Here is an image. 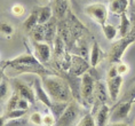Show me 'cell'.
Returning <instances> with one entry per match:
<instances>
[{"mask_svg": "<svg viewBox=\"0 0 135 126\" xmlns=\"http://www.w3.org/2000/svg\"><path fill=\"white\" fill-rule=\"evenodd\" d=\"M30 120H31V123L33 125L40 126V125H42L44 117L41 116V114H39V112H33V114L30 116Z\"/></svg>", "mask_w": 135, "mask_h": 126, "instance_id": "27", "label": "cell"}, {"mask_svg": "<svg viewBox=\"0 0 135 126\" xmlns=\"http://www.w3.org/2000/svg\"><path fill=\"white\" fill-rule=\"evenodd\" d=\"M135 39L132 35H128L124 38H121L119 40H117L116 43H113L112 47H111V52H110V61L112 63L119 62L121 59V55L124 54V52L126 50V48L129 46L131 43H134Z\"/></svg>", "mask_w": 135, "mask_h": 126, "instance_id": "5", "label": "cell"}, {"mask_svg": "<svg viewBox=\"0 0 135 126\" xmlns=\"http://www.w3.org/2000/svg\"><path fill=\"white\" fill-rule=\"evenodd\" d=\"M68 105H69L68 102H55V101H53L50 111H52V114L56 117V119H59L61 116L63 115V112L65 111V109L68 108Z\"/></svg>", "mask_w": 135, "mask_h": 126, "instance_id": "19", "label": "cell"}, {"mask_svg": "<svg viewBox=\"0 0 135 126\" xmlns=\"http://www.w3.org/2000/svg\"><path fill=\"white\" fill-rule=\"evenodd\" d=\"M77 126H96L95 118L92 116V114H87L80 119Z\"/></svg>", "mask_w": 135, "mask_h": 126, "instance_id": "23", "label": "cell"}, {"mask_svg": "<svg viewBox=\"0 0 135 126\" xmlns=\"http://www.w3.org/2000/svg\"><path fill=\"white\" fill-rule=\"evenodd\" d=\"M95 84H94V79L90 76V73L86 72L83 74L81 77V88H80V93H81V97L86 103H93V97L95 96Z\"/></svg>", "mask_w": 135, "mask_h": 126, "instance_id": "6", "label": "cell"}, {"mask_svg": "<svg viewBox=\"0 0 135 126\" xmlns=\"http://www.w3.org/2000/svg\"><path fill=\"white\" fill-rule=\"evenodd\" d=\"M132 101H133V103H135V97L133 99V100H132Z\"/></svg>", "mask_w": 135, "mask_h": 126, "instance_id": "35", "label": "cell"}, {"mask_svg": "<svg viewBox=\"0 0 135 126\" xmlns=\"http://www.w3.org/2000/svg\"><path fill=\"white\" fill-rule=\"evenodd\" d=\"M69 8V1L68 0H54L53 13L57 18H63L65 13Z\"/></svg>", "mask_w": 135, "mask_h": 126, "instance_id": "15", "label": "cell"}, {"mask_svg": "<svg viewBox=\"0 0 135 126\" xmlns=\"http://www.w3.org/2000/svg\"><path fill=\"white\" fill-rule=\"evenodd\" d=\"M33 87H35L33 90H35V92H36V96H37V99H38L39 101H41L42 103L45 104L46 107H48L49 109L52 108L53 101L50 100L49 95L47 94L46 90L44 88L41 81H40L39 79H36V80H35V85H33Z\"/></svg>", "mask_w": 135, "mask_h": 126, "instance_id": "12", "label": "cell"}, {"mask_svg": "<svg viewBox=\"0 0 135 126\" xmlns=\"http://www.w3.org/2000/svg\"><path fill=\"white\" fill-rule=\"evenodd\" d=\"M80 110L76 102H70L63 115L56 120L55 126H77L79 123Z\"/></svg>", "mask_w": 135, "mask_h": 126, "instance_id": "4", "label": "cell"}, {"mask_svg": "<svg viewBox=\"0 0 135 126\" xmlns=\"http://www.w3.org/2000/svg\"><path fill=\"white\" fill-rule=\"evenodd\" d=\"M24 12H25L24 7H23L22 5H20V4H16V5H14V6L12 7V13H13V14H14L15 16H17V17L22 16L23 14H24Z\"/></svg>", "mask_w": 135, "mask_h": 126, "instance_id": "29", "label": "cell"}, {"mask_svg": "<svg viewBox=\"0 0 135 126\" xmlns=\"http://www.w3.org/2000/svg\"><path fill=\"white\" fill-rule=\"evenodd\" d=\"M118 70H117V66H112L110 68V70H109V72H108V77L107 78H113V77H116L118 76Z\"/></svg>", "mask_w": 135, "mask_h": 126, "instance_id": "32", "label": "cell"}, {"mask_svg": "<svg viewBox=\"0 0 135 126\" xmlns=\"http://www.w3.org/2000/svg\"><path fill=\"white\" fill-rule=\"evenodd\" d=\"M26 114V110H21V109H15L12 111H7V114L1 117V123L4 120H13V119L22 118Z\"/></svg>", "mask_w": 135, "mask_h": 126, "instance_id": "20", "label": "cell"}, {"mask_svg": "<svg viewBox=\"0 0 135 126\" xmlns=\"http://www.w3.org/2000/svg\"><path fill=\"white\" fill-rule=\"evenodd\" d=\"M134 1H135V0H129V2H131V4H133Z\"/></svg>", "mask_w": 135, "mask_h": 126, "instance_id": "34", "label": "cell"}, {"mask_svg": "<svg viewBox=\"0 0 135 126\" xmlns=\"http://www.w3.org/2000/svg\"><path fill=\"white\" fill-rule=\"evenodd\" d=\"M108 126H128V125L125 124L123 122H117V123H111V124L108 125Z\"/></svg>", "mask_w": 135, "mask_h": 126, "instance_id": "33", "label": "cell"}, {"mask_svg": "<svg viewBox=\"0 0 135 126\" xmlns=\"http://www.w3.org/2000/svg\"><path fill=\"white\" fill-rule=\"evenodd\" d=\"M56 117L54 116L52 112L46 116H44V122H42V126H55L56 124Z\"/></svg>", "mask_w": 135, "mask_h": 126, "instance_id": "26", "label": "cell"}, {"mask_svg": "<svg viewBox=\"0 0 135 126\" xmlns=\"http://www.w3.org/2000/svg\"><path fill=\"white\" fill-rule=\"evenodd\" d=\"M99 61H100V48L97 43H94L92 47V52H90V66L96 67Z\"/></svg>", "mask_w": 135, "mask_h": 126, "instance_id": "22", "label": "cell"}, {"mask_svg": "<svg viewBox=\"0 0 135 126\" xmlns=\"http://www.w3.org/2000/svg\"><path fill=\"white\" fill-rule=\"evenodd\" d=\"M42 86L46 90L47 94L55 102H68L72 99V93L69 84L64 79L55 74H46L41 77Z\"/></svg>", "mask_w": 135, "mask_h": 126, "instance_id": "1", "label": "cell"}, {"mask_svg": "<svg viewBox=\"0 0 135 126\" xmlns=\"http://www.w3.org/2000/svg\"><path fill=\"white\" fill-rule=\"evenodd\" d=\"M117 70H118V73H119L120 76H123V74H126L129 69H128V66L126 63L120 62V63L117 64Z\"/></svg>", "mask_w": 135, "mask_h": 126, "instance_id": "30", "label": "cell"}, {"mask_svg": "<svg viewBox=\"0 0 135 126\" xmlns=\"http://www.w3.org/2000/svg\"><path fill=\"white\" fill-rule=\"evenodd\" d=\"M123 76L118 74L113 78H107V87H108V94L111 101H116L120 94V88L123 85Z\"/></svg>", "mask_w": 135, "mask_h": 126, "instance_id": "9", "label": "cell"}, {"mask_svg": "<svg viewBox=\"0 0 135 126\" xmlns=\"http://www.w3.org/2000/svg\"><path fill=\"white\" fill-rule=\"evenodd\" d=\"M132 104H133V101L132 100L124 101V102H121V103L117 104L114 110L112 111V114L110 116V120L112 123H117V122H120V120H123V119L127 118L131 112Z\"/></svg>", "mask_w": 135, "mask_h": 126, "instance_id": "8", "label": "cell"}, {"mask_svg": "<svg viewBox=\"0 0 135 126\" xmlns=\"http://www.w3.org/2000/svg\"><path fill=\"white\" fill-rule=\"evenodd\" d=\"M38 24H39V22H38V9L36 8L35 11L29 15V17L24 21V26L28 31H32Z\"/></svg>", "mask_w": 135, "mask_h": 126, "instance_id": "18", "label": "cell"}, {"mask_svg": "<svg viewBox=\"0 0 135 126\" xmlns=\"http://www.w3.org/2000/svg\"><path fill=\"white\" fill-rule=\"evenodd\" d=\"M1 33L7 37H11L14 33V28L8 23H1Z\"/></svg>", "mask_w": 135, "mask_h": 126, "instance_id": "28", "label": "cell"}, {"mask_svg": "<svg viewBox=\"0 0 135 126\" xmlns=\"http://www.w3.org/2000/svg\"><path fill=\"white\" fill-rule=\"evenodd\" d=\"M120 17V26H119V33L121 36V38L128 36L132 31V28H133V24H132L129 17L127 16V13H125Z\"/></svg>", "mask_w": 135, "mask_h": 126, "instance_id": "16", "label": "cell"}, {"mask_svg": "<svg viewBox=\"0 0 135 126\" xmlns=\"http://www.w3.org/2000/svg\"><path fill=\"white\" fill-rule=\"evenodd\" d=\"M29 104H30L29 101H26V100H24V99L20 97L18 103H17V108H16V109H21V110H28Z\"/></svg>", "mask_w": 135, "mask_h": 126, "instance_id": "31", "label": "cell"}, {"mask_svg": "<svg viewBox=\"0 0 135 126\" xmlns=\"http://www.w3.org/2000/svg\"><path fill=\"white\" fill-rule=\"evenodd\" d=\"M109 119H110V108L107 104H104L97 110V115L95 118L96 126H107Z\"/></svg>", "mask_w": 135, "mask_h": 126, "instance_id": "14", "label": "cell"}, {"mask_svg": "<svg viewBox=\"0 0 135 126\" xmlns=\"http://www.w3.org/2000/svg\"><path fill=\"white\" fill-rule=\"evenodd\" d=\"M134 126H135V123H134Z\"/></svg>", "mask_w": 135, "mask_h": 126, "instance_id": "37", "label": "cell"}, {"mask_svg": "<svg viewBox=\"0 0 135 126\" xmlns=\"http://www.w3.org/2000/svg\"><path fill=\"white\" fill-rule=\"evenodd\" d=\"M16 92L20 94V97H22V99H24V100L29 101L30 104L35 103V100H36L35 93H33L32 88L29 87L28 85H25L23 83H17L16 84Z\"/></svg>", "mask_w": 135, "mask_h": 126, "instance_id": "13", "label": "cell"}, {"mask_svg": "<svg viewBox=\"0 0 135 126\" xmlns=\"http://www.w3.org/2000/svg\"><path fill=\"white\" fill-rule=\"evenodd\" d=\"M11 67L13 69L23 73H39L40 76H46L49 72L44 68L42 63L31 54H22L13 60L5 62V68Z\"/></svg>", "mask_w": 135, "mask_h": 126, "instance_id": "2", "label": "cell"}, {"mask_svg": "<svg viewBox=\"0 0 135 126\" xmlns=\"http://www.w3.org/2000/svg\"><path fill=\"white\" fill-rule=\"evenodd\" d=\"M85 14L89 16L95 23L101 25V28L107 24L108 14H109V8L108 6L101 2H95V4H90L86 6Z\"/></svg>", "mask_w": 135, "mask_h": 126, "instance_id": "3", "label": "cell"}, {"mask_svg": "<svg viewBox=\"0 0 135 126\" xmlns=\"http://www.w3.org/2000/svg\"><path fill=\"white\" fill-rule=\"evenodd\" d=\"M88 68L89 64L87 63L85 59L77 55H70V73L75 74V76H83L84 73H86Z\"/></svg>", "mask_w": 135, "mask_h": 126, "instance_id": "7", "label": "cell"}, {"mask_svg": "<svg viewBox=\"0 0 135 126\" xmlns=\"http://www.w3.org/2000/svg\"><path fill=\"white\" fill-rule=\"evenodd\" d=\"M9 92V86L8 83L6 80H4V78L1 79V83H0V96H1V100H5L8 95Z\"/></svg>", "mask_w": 135, "mask_h": 126, "instance_id": "25", "label": "cell"}, {"mask_svg": "<svg viewBox=\"0 0 135 126\" xmlns=\"http://www.w3.org/2000/svg\"><path fill=\"white\" fill-rule=\"evenodd\" d=\"M18 100H20V94L17 92L13 93L9 97V100L7 102V111H12V110H15L17 108V103H18Z\"/></svg>", "mask_w": 135, "mask_h": 126, "instance_id": "24", "label": "cell"}, {"mask_svg": "<svg viewBox=\"0 0 135 126\" xmlns=\"http://www.w3.org/2000/svg\"><path fill=\"white\" fill-rule=\"evenodd\" d=\"M129 4V0H109L108 8L112 14L121 16L125 13H127V7Z\"/></svg>", "mask_w": 135, "mask_h": 126, "instance_id": "11", "label": "cell"}, {"mask_svg": "<svg viewBox=\"0 0 135 126\" xmlns=\"http://www.w3.org/2000/svg\"><path fill=\"white\" fill-rule=\"evenodd\" d=\"M33 46H35V53L36 56L40 62L47 63L50 59V47L48 45V43L45 41H33Z\"/></svg>", "mask_w": 135, "mask_h": 126, "instance_id": "10", "label": "cell"}, {"mask_svg": "<svg viewBox=\"0 0 135 126\" xmlns=\"http://www.w3.org/2000/svg\"><path fill=\"white\" fill-rule=\"evenodd\" d=\"M38 9V22L39 24H47L52 17L53 8L49 6H44V7H37Z\"/></svg>", "mask_w": 135, "mask_h": 126, "instance_id": "17", "label": "cell"}, {"mask_svg": "<svg viewBox=\"0 0 135 126\" xmlns=\"http://www.w3.org/2000/svg\"><path fill=\"white\" fill-rule=\"evenodd\" d=\"M102 31H103L104 36H105V38L108 40L112 41V40L116 39V37H117V29L114 28L113 25L105 24L104 26H102Z\"/></svg>", "mask_w": 135, "mask_h": 126, "instance_id": "21", "label": "cell"}, {"mask_svg": "<svg viewBox=\"0 0 135 126\" xmlns=\"http://www.w3.org/2000/svg\"><path fill=\"white\" fill-rule=\"evenodd\" d=\"M42 1H49V0H42Z\"/></svg>", "mask_w": 135, "mask_h": 126, "instance_id": "36", "label": "cell"}]
</instances>
